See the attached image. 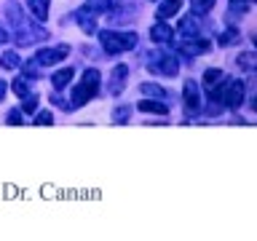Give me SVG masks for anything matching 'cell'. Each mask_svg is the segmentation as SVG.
<instances>
[{
  "label": "cell",
  "mask_w": 257,
  "mask_h": 241,
  "mask_svg": "<svg viewBox=\"0 0 257 241\" xmlns=\"http://www.w3.org/2000/svg\"><path fill=\"white\" fill-rule=\"evenodd\" d=\"M238 64L244 70H257V54H241L238 56Z\"/></svg>",
  "instance_id": "obj_20"
},
{
  "label": "cell",
  "mask_w": 257,
  "mask_h": 241,
  "mask_svg": "<svg viewBox=\"0 0 257 241\" xmlns=\"http://www.w3.org/2000/svg\"><path fill=\"white\" fill-rule=\"evenodd\" d=\"M51 80H54V88H64V86H67L70 80H72V70H70V67L59 70V72H56V75H54Z\"/></svg>",
  "instance_id": "obj_15"
},
{
  "label": "cell",
  "mask_w": 257,
  "mask_h": 241,
  "mask_svg": "<svg viewBox=\"0 0 257 241\" xmlns=\"http://www.w3.org/2000/svg\"><path fill=\"white\" fill-rule=\"evenodd\" d=\"M102 46L107 54H120V51H128V48L137 46V35L134 32H112V30H104L102 32Z\"/></svg>",
  "instance_id": "obj_3"
},
{
  "label": "cell",
  "mask_w": 257,
  "mask_h": 241,
  "mask_svg": "<svg viewBox=\"0 0 257 241\" xmlns=\"http://www.w3.org/2000/svg\"><path fill=\"white\" fill-rule=\"evenodd\" d=\"M99 70H86L83 72V80L72 88V107H80V104H86L91 96L96 94V88H99Z\"/></svg>",
  "instance_id": "obj_2"
},
{
  "label": "cell",
  "mask_w": 257,
  "mask_h": 241,
  "mask_svg": "<svg viewBox=\"0 0 257 241\" xmlns=\"http://www.w3.org/2000/svg\"><path fill=\"white\" fill-rule=\"evenodd\" d=\"M110 6H112V0H88L86 3L88 11H102V14H107Z\"/></svg>",
  "instance_id": "obj_18"
},
{
  "label": "cell",
  "mask_w": 257,
  "mask_h": 241,
  "mask_svg": "<svg viewBox=\"0 0 257 241\" xmlns=\"http://www.w3.org/2000/svg\"><path fill=\"white\" fill-rule=\"evenodd\" d=\"M51 112H48V110H43V112H38V115H35V124L38 126H51Z\"/></svg>",
  "instance_id": "obj_26"
},
{
  "label": "cell",
  "mask_w": 257,
  "mask_h": 241,
  "mask_svg": "<svg viewBox=\"0 0 257 241\" xmlns=\"http://www.w3.org/2000/svg\"><path fill=\"white\" fill-rule=\"evenodd\" d=\"M35 107H38V96L35 94H27V96H24V104H22V112H32Z\"/></svg>",
  "instance_id": "obj_23"
},
{
  "label": "cell",
  "mask_w": 257,
  "mask_h": 241,
  "mask_svg": "<svg viewBox=\"0 0 257 241\" xmlns=\"http://www.w3.org/2000/svg\"><path fill=\"white\" fill-rule=\"evenodd\" d=\"M142 94L145 96H153V99H164V96H166V91L161 86H156V83H145L142 86Z\"/></svg>",
  "instance_id": "obj_16"
},
{
  "label": "cell",
  "mask_w": 257,
  "mask_h": 241,
  "mask_svg": "<svg viewBox=\"0 0 257 241\" xmlns=\"http://www.w3.org/2000/svg\"><path fill=\"white\" fill-rule=\"evenodd\" d=\"M252 110L257 112V96H254V102H252Z\"/></svg>",
  "instance_id": "obj_31"
},
{
  "label": "cell",
  "mask_w": 257,
  "mask_h": 241,
  "mask_svg": "<svg viewBox=\"0 0 257 241\" xmlns=\"http://www.w3.org/2000/svg\"><path fill=\"white\" fill-rule=\"evenodd\" d=\"M3 96H6V83L0 80V99H3Z\"/></svg>",
  "instance_id": "obj_30"
},
{
  "label": "cell",
  "mask_w": 257,
  "mask_h": 241,
  "mask_svg": "<svg viewBox=\"0 0 257 241\" xmlns=\"http://www.w3.org/2000/svg\"><path fill=\"white\" fill-rule=\"evenodd\" d=\"M8 40V32H6V27H0V43H6Z\"/></svg>",
  "instance_id": "obj_29"
},
{
  "label": "cell",
  "mask_w": 257,
  "mask_h": 241,
  "mask_svg": "<svg viewBox=\"0 0 257 241\" xmlns=\"http://www.w3.org/2000/svg\"><path fill=\"white\" fill-rule=\"evenodd\" d=\"M252 3H257V0H252Z\"/></svg>",
  "instance_id": "obj_33"
},
{
  "label": "cell",
  "mask_w": 257,
  "mask_h": 241,
  "mask_svg": "<svg viewBox=\"0 0 257 241\" xmlns=\"http://www.w3.org/2000/svg\"><path fill=\"white\" fill-rule=\"evenodd\" d=\"M238 43V30H225L220 35V46H233Z\"/></svg>",
  "instance_id": "obj_22"
},
{
  "label": "cell",
  "mask_w": 257,
  "mask_h": 241,
  "mask_svg": "<svg viewBox=\"0 0 257 241\" xmlns=\"http://www.w3.org/2000/svg\"><path fill=\"white\" fill-rule=\"evenodd\" d=\"M14 91H16V96H27V94H30V88H27V80H24V78H19V80L14 83Z\"/></svg>",
  "instance_id": "obj_24"
},
{
  "label": "cell",
  "mask_w": 257,
  "mask_h": 241,
  "mask_svg": "<svg viewBox=\"0 0 257 241\" xmlns=\"http://www.w3.org/2000/svg\"><path fill=\"white\" fill-rule=\"evenodd\" d=\"M252 40H254V48H257V32H254V38H252Z\"/></svg>",
  "instance_id": "obj_32"
},
{
  "label": "cell",
  "mask_w": 257,
  "mask_h": 241,
  "mask_svg": "<svg viewBox=\"0 0 257 241\" xmlns=\"http://www.w3.org/2000/svg\"><path fill=\"white\" fill-rule=\"evenodd\" d=\"M0 64H3L6 70H16V67H19V59H16V54H14V51H8V54L0 56Z\"/></svg>",
  "instance_id": "obj_21"
},
{
  "label": "cell",
  "mask_w": 257,
  "mask_h": 241,
  "mask_svg": "<svg viewBox=\"0 0 257 241\" xmlns=\"http://www.w3.org/2000/svg\"><path fill=\"white\" fill-rule=\"evenodd\" d=\"M128 115H132V107H126V104L123 107H115L112 110V124H126Z\"/></svg>",
  "instance_id": "obj_19"
},
{
  "label": "cell",
  "mask_w": 257,
  "mask_h": 241,
  "mask_svg": "<svg viewBox=\"0 0 257 241\" xmlns=\"http://www.w3.org/2000/svg\"><path fill=\"white\" fill-rule=\"evenodd\" d=\"M140 110H145V112H156V115H166V112H169V104L145 99V102H140Z\"/></svg>",
  "instance_id": "obj_14"
},
{
  "label": "cell",
  "mask_w": 257,
  "mask_h": 241,
  "mask_svg": "<svg viewBox=\"0 0 257 241\" xmlns=\"http://www.w3.org/2000/svg\"><path fill=\"white\" fill-rule=\"evenodd\" d=\"M78 24H80V30H86V32H94V30H96V24H94L91 16H80Z\"/></svg>",
  "instance_id": "obj_25"
},
{
  "label": "cell",
  "mask_w": 257,
  "mask_h": 241,
  "mask_svg": "<svg viewBox=\"0 0 257 241\" xmlns=\"http://www.w3.org/2000/svg\"><path fill=\"white\" fill-rule=\"evenodd\" d=\"M182 96H185V107L196 112L201 107V94H198V86L193 80H185V88H182Z\"/></svg>",
  "instance_id": "obj_7"
},
{
  "label": "cell",
  "mask_w": 257,
  "mask_h": 241,
  "mask_svg": "<svg viewBox=\"0 0 257 241\" xmlns=\"http://www.w3.org/2000/svg\"><path fill=\"white\" fill-rule=\"evenodd\" d=\"M180 6H182V0H164L158 8V19H166V16H172L180 11Z\"/></svg>",
  "instance_id": "obj_12"
},
{
  "label": "cell",
  "mask_w": 257,
  "mask_h": 241,
  "mask_svg": "<svg viewBox=\"0 0 257 241\" xmlns=\"http://www.w3.org/2000/svg\"><path fill=\"white\" fill-rule=\"evenodd\" d=\"M148 67L153 72H161V75H177V70H180V64H177L174 56H166V54H153L148 56Z\"/></svg>",
  "instance_id": "obj_4"
},
{
  "label": "cell",
  "mask_w": 257,
  "mask_h": 241,
  "mask_svg": "<svg viewBox=\"0 0 257 241\" xmlns=\"http://www.w3.org/2000/svg\"><path fill=\"white\" fill-rule=\"evenodd\" d=\"M27 6H30V11L35 14V19H38V22H46V16H48V6H51V0H27Z\"/></svg>",
  "instance_id": "obj_10"
},
{
  "label": "cell",
  "mask_w": 257,
  "mask_h": 241,
  "mask_svg": "<svg viewBox=\"0 0 257 241\" xmlns=\"http://www.w3.org/2000/svg\"><path fill=\"white\" fill-rule=\"evenodd\" d=\"M220 78H222V70H217V67L204 72V88H206V94L212 91V88H214L217 83H220Z\"/></svg>",
  "instance_id": "obj_13"
},
{
  "label": "cell",
  "mask_w": 257,
  "mask_h": 241,
  "mask_svg": "<svg viewBox=\"0 0 257 241\" xmlns=\"http://www.w3.org/2000/svg\"><path fill=\"white\" fill-rule=\"evenodd\" d=\"M217 0H190V6H193V11L196 14H209L214 8Z\"/></svg>",
  "instance_id": "obj_17"
},
{
  "label": "cell",
  "mask_w": 257,
  "mask_h": 241,
  "mask_svg": "<svg viewBox=\"0 0 257 241\" xmlns=\"http://www.w3.org/2000/svg\"><path fill=\"white\" fill-rule=\"evenodd\" d=\"M70 54V46H56V48H43V51H38V64H56L59 59H64V56Z\"/></svg>",
  "instance_id": "obj_5"
},
{
  "label": "cell",
  "mask_w": 257,
  "mask_h": 241,
  "mask_svg": "<svg viewBox=\"0 0 257 241\" xmlns=\"http://www.w3.org/2000/svg\"><path fill=\"white\" fill-rule=\"evenodd\" d=\"M180 32L185 38H201V16H193L190 11V16H185L180 22Z\"/></svg>",
  "instance_id": "obj_8"
},
{
  "label": "cell",
  "mask_w": 257,
  "mask_h": 241,
  "mask_svg": "<svg viewBox=\"0 0 257 241\" xmlns=\"http://www.w3.org/2000/svg\"><path fill=\"white\" fill-rule=\"evenodd\" d=\"M246 11V0H230V14H244Z\"/></svg>",
  "instance_id": "obj_27"
},
{
  "label": "cell",
  "mask_w": 257,
  "mask_h": 241,
  "mask_svg": "<svg viewBox=\"0 0 257 241\" xmlns=\"http://www.w3.org/2000/svg\"><path fill=\"white\" fill-rule=\"evenodd\" d=\"M209 99L212 102H222L225 107L236 110L241 107V102H244V83L236 78H220V83H217L212 91H209Z\"/></svg>",
  "instance_id": "obj_1"
},
{
  "label": "cell",
  "mask_w": 257,
  "mask_h": 241,
  "mask_svg": "<svg viewBox=\"0 0 257 241\" xmlns=\"http://www.w3.org/2000/svg\"><path fill=\"white\" fill-rule=\"evenodd\" d=\"M172 38H174V32H172V27H169L164 19L150 27V40H156V43H166V40H172Z\"/></svg>",
  "instance_id": "obj_9"
},
{
  "label": "cell",
  "mask_w": 257,
  "mask_h": 241,
  "mask_svg": "<svg viewBox=\"0 0 257 241\" xmlns=\"http://www.w3.org/2000/svg\"><path fill=\"white\" fill-rule=\"evenodd\" d=\"M19 120H22V107L8 112V124H19Z\"/></svg>",
  "instance_id": "obj_28"
},
{
  "label": "cell",
  "mask_w": 257,
  "mask_h": 241,
  "mask_svg": "<svg viewBox=\"0 0 257 241\" xmlns=\"http://www.w3.org/2000/svg\"><path fill=\"white\" fill-rule=\"evenodd\" d=\"M209 48H212V43H209V40H204V38H188L185 43H180V54H185V56H198V54L209 51Z\"/></svg>",
  "instance_id": "obj_6"
},
{
  "label": "cell",
  "mask_w": 257,
  "mask_h": 241,
  "mask_svg": "<svg viewBox=\"0 0 257 241\" xmlns=\"http://www.w3.org/2000/svg\"><path fill=\"white\" fill-rule=\"evenodd\" d=\"M128 75V67L123 64H118L115 70H112V83H110V94H118L120 88H123V78Z\"/></svg>",
  "instance_id": "obj_11"
}]
</instances>
